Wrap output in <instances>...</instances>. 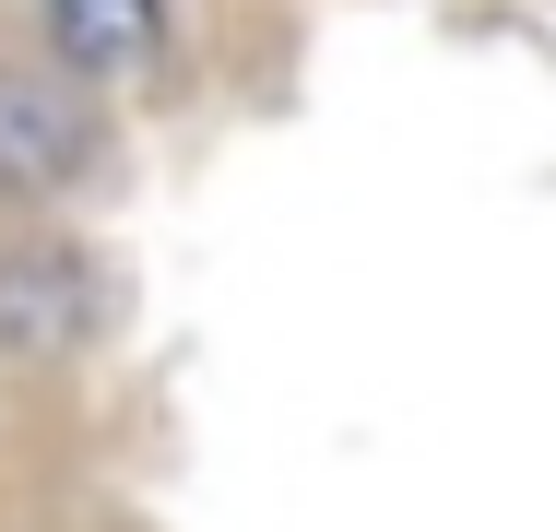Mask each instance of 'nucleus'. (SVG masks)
I'll return each mask as SVG.
<instances>
[{
	"mask_svg": "<svg viewBox=\"0 0 556 532\" xmlns=\"http://www.w3.org/2000/svg\"><path fill=\"white\" fill-rule=\"evenodd\" d=\"M84 142H96V118H84L72 84L0 72V190H60V178L84 166Z\"/></svg>",
	"mask_w": 556,
	"mask_h": 532,
	"instance_id": "1",
	"label": "nucleus"
},
{
	"mask_svg": "<svg viewBox=\"0 0 556 532\" xmlns=\"http://www.w3.org/2000/svg\"><path fill=\"white\" fill-rule=\"evenodd\" d=\"M154 36H166V0H48V48H60V72H142L154 60Z\"/></svg>",
	"mask_w": 556,
	"mask_h": 532,
	"instance_id": "2",
	"label": "nucleus"
},
{
	"mask_svg": "<svg viewBox=\"0 0 556 532\" xmlns=\"http://www.w3.org/2000/svg\"><path fill=\"white\" fill-rule=\"evenodd\" d=\"M72 261H36V249H24V261H0V343H12V355H48V343H72Z\"/></svg>",
	"mask_w": 556,
	"mask_h": 532,
	"instance_id": "3",
	"label": "nucleus"
}]
</instances>
